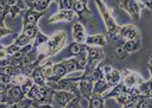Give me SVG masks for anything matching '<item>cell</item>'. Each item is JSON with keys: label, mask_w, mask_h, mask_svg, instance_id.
<instances>
[{"label": "cell", "mask_w": 152, "mask_h": 108, "mask_svg": "<svg viewBox=\"0 0 152 108\" xmlns=\"http://www.w3.org/2000/svg\"><path fill=\"white\" fill-rule=\"evenodd\" d=\"M127 55H128V53L126 52V50H125V47L122 46V44L119 45V46L115 49V56H116L119 59H124V58H126Z\"/></svg>", "instance_id": "836d02e7"}, {"label": "cell", "mask_w": 152, "mask_h": 108, "mask_svg": "<svg viewBox=\"0 0 152 108\" xmlns=\"http://www.w3.org/2000/svg\"><path fill=\"white\" fill-rule=\"evenodd\" d=\"M119 7L127 14H129V17L135 21L140 20L142 6L139 4L138 0H119Z\"/></svg>", "instance_id": "52a82bcc"}, {"label": "cell", "mask_w": 152, "mask_h": 108, "mask_svg": "<svg viewBox=\"0 0 152 108\" xmlns=\"http://www.w3.org/2000/svg\"><path fill=\"white\" fill-rule=\"evenodd\" d=\"M106 43H107V37H106V34H103V33L87 36L86 42H84V44L88 45V46H99V47L104 46Z\"/></svg>", "instance_id": "d6986e66"}, {"label": "cell", "mask_w": 152, "mask_h": 108, "mask_svg": "<svg viewBox=\"0 0 152 108\" xmlns=\"http://www.w3.org/2000/svg\"><path fill=\"white\" fill-rule=\"evenodd\" d=\"M33 108H53V106L51 103H44V104H37V103H32Z\"/></svg>", "instance_id": "d590c367"}, {"label": "cell", "mask_w": 152, "mask_h": 108, "mask_svg": "<svg viewBox=\"0 0 152 108\" xmlns=\"http://www.w3.org/2000/svg\"><path fill=\"white\" fill-rule=\"evenodd\" d=\"M88 108H104V99L101 95H95L93 94L88 99Z\"/></svg>", "instance_id": "603a6c76"}, {"label": "cell", "mask_w": 152, "mask_h": 108, "mask_svg": "<svg viewBox=\"0 0 152 108\" xmlns=\"http://www.w3.org/2000/svg\"><path fill=\"white\" fill-rule=\"evenodd\" d=\"M55 90L49 87L48 84L39 87V96L37 99V101H34L33 103L37 104H44V103H52V96H53Z\"/></svg>", "instance_id": "9a60e30c"}, {"label": "cell", "mask_w": 152, "mask_h": 108, "mask_svg": "<svg viewBox=\"0 0 152 108\" xmlns=\"http://www.w3.org/2000/svg\"><path fill=\"white\" fill-rule=\"evenodd\" d=\"M147 68H148V71L151 74V77H152V53L148 57V61H147Z\"/></svg>", "instance_id": "74e56055"}, {"label": "cell", "mask_w": 152, "mask_h": 108, "mask_svg": "<svg viewBox=\"0 0 152 108\" xmlns=\"http://www.w3.org/2000/svg\"><path fill=\"white\" fill-rule=\"evenodd\" d=\"M68 43V33L63 30L55 32L51 37H49L45 46H46V57L55 56L59 51H62Z\"/></svg>", "instance_id": "3957f363"}, {"label": "cell", "mask_w": 152, "mask_h": 108, "mask_svg": "<svg viewBox=\"0 0 152 108\" xmlns=\"http://www.w3.org/2000/svg\"><path fill=\"white\" fill-rule=\"evenodd\" d=\"M122 46L125 47V50H126L127 53L138 52L142 47V45H141V37L135 38V39H132V40H125L122 43Z\"/></svg>", "instance_id": "ffe728a7"}, {"label": "cell", "mask_w": 152, "mask_h": 108, "mask_svg": "<svg viewBox=\"0 0 152 108\" xmlns=\"http://www.w3.org/2000/svg\"><path fill=\"white\" fill-rule=\"evenodd\" d=\"M96 6H97V9L102 17V20L104 23V27H106V32H107V36L114 42V40H118V36H119V31H120V25L116 23L115 18L113 17L112 12L109 11V8L107 7V5L102 1V0H94Z\"/></svg>", "instance_id": "6da1fadb"}, {"label": "cell", "mask_w": 152, "mask_h": 108, "mask_svg": "<svg viewBox=\"0 0 152 108\" xmlns=\"http://www.w3.org/2000/svg\"><path fill=\"white\" fill-rule=\"evenodd\" d=\"M31 78L33 80L34 84H37V85H39V87H43V85L46 84V80H45L44 74H43V71H42L40 64L37 65V66L32 70V72H31Z\"/></svg>", "instance_id": "44dd1931"}, {"label": "cell", "mask_w": 152, "mask_h": 108, "mask_svg": "<svg viewBox=\"0 0 152 108\" xmlns=\"http://www.w3.org/2000/svg\"><path fill=\"white\" fill-rule=\"evenodd\" d=\"M45 14V12H38L36 9L27 8L24 12L23 15V27L31 26V25H38L39 19Z\"/></svg>", "instance_id": "4fadbf2b"}, {"label": "cell", "mask_w": 152, "mask_h": 108, "mask_svg": "<svg viewBox=\"0 0 152 108\" xmlns=\"http://www.w3.org/2000/svg\"><path fill=\"white\" fill-rule=\"evenodd\" d=\"M75 81L78 82V93L82 99H89L93 95V85L94 82L90 78V76H86L82 72H78L77 76L74 77Z\"/></svg>", "instance_id": "ba28073f"}, {"label": "cell", "mask_w": 152, "mask_h": 108, "mask_svg": "<svg viewBox=\"0 0 152 108\" xmlns=\"http://www.w3.org/2000/svg\"><path fill=\"white\" fill-rule=\"evenodd\" d=\"M119 36L124 40H132V39L139 38L140 37V32H139V30H138V27L135 25L128 24V25H124V26L120 27Z\"/></svg>", "instance_id": "5bb4252c"}, {"label": "cell", "mask_w": 152, "mask_h": 108, "mask_svg": "<svg viewBox=\"0 0 152 108\" xmlns=\"http://www.w3.org/2000/svg\"><path fill=\"white\" fill-rule=\"evenodd\" d=\"M145 7H147L150 11H152V0H140Z\"/></svg>", "instance_id": "8d00e7d4"}, {"label": "cell", "mask_w": 152, "mask_h": 108, "mask_svg": "<svg viewBox=\"0 0 152 108\" xmlns=\"http://www.w3.org/2000/svg\"><path fill=\"white\" fill-rule=\"evenodd\" d=\"M86 38H87L86 26L82 23H80L78 20L75 21L72 24V39H74V42L80 43V44H84Z\"/></svg>", "instance_id": "2e32d148"}, {"label": "cell", "mask_w": 152, "mask_h": 108, "mask_svg": "<svg viewBox=\"0 0 152 108\" xmlns=\"http://www.w3.org/2000/svg\"><path fill=\"white\" fill-rule=\"evenodd\" d=\"M52 2V0H36L32 5H31V9H36L38 12H45L46 8L49 7V5Z\"/></svg>", "instance_id": "d4e9b609"}, {"label": "cell", "mask_w": 152, "mask_h": 108, "mask_svg": "<svg viewBox=\"0 0 152 108\" xmlns=\"http://www.w3.org/2000/svg\"><path fill=\"white\" fill-rule=\"evenodd\" d=\"M76 18V14L72 9H59L58 12H56L55 14H52L46 23L48 24H55V23H59V21H68V23H72Z\"/></svg>", "instance_id": "7c38bea8"}, {"label": "cell", "mask_w": 152, "mask_h": 108, "mask_svg": "<svg viewBox=\"0 0 152 108\" xmlns=\"http://www.w3.org/2000/svg\"><path fill=\"white\" fill-rule=\"evenodd\" d=\"M81 100H82V97H81V95H76L64 108H77L80 104H81Z\"/></svg>", "instance_id": "d6a6232c"}, {"label": "cell", "mask_w": 152, "mask_h": 108, "mask_svg": "<svg viewBox=\"0 0 152 108\" xmlns=\"http://www.w3.org/2000/svg\"><path fill=\"white\" fill-rule=\"evenodd\" d=\"M102 69H103V78L106 80V82L110 88H113L114 85L121 82V71L114 69L110 64H103Z\"/></svg>", "instance_id": "30bf717a"}, {"label": "cell", "mask_w": 152, "mask_h": 108, "mask_svg": "<svg viewBox=\"0 0 152 108\" xmlns=\"http://www.w3.org/2000/svg\"><path fill=\"white\" fill-rule=\"evenodd\" d=\"M6 94H7V103L8 106L17 102V101H20L25 97V94L24 91L21 90V87L18 85V84H13L8 90H6Z\"/></svg>", "instance_id": "e0dca14e"}, {"label": "cell", "mask_w": 152, "mask_h": 108, "mask_svg": "<svg viewBox=\"0 0 152 108\" xmlns=\"http://www.w3.org/2000/svg\"><path fill=\"white\" fill-rule=\"evenodd\" d=\"M76 95L69 91L64 90H55L53 96H52V106L53 108H64Z\"/></svg>", "instance_id": "8fae6325"}, {"label": "cell", "mask_w": 152, "mask_h": 108, "mask_svg": "<svg viewBox=\"0 0 152 108\" xmlns=\"http://www.w3.org/2000/svg\"><path fill=\"white\" fill-rule=\"evenodd\" d=\"M84 50H86V44H80V43H76V42H71L68 45V53H69L70 57L77 56L78 53H81Z\"/></svg>", "instance_id": "cb8c5ba5"}, {"label": "cell", "mask_w": 152, "mask_h": 108, "mask_svg": "<svg viewBox=\"0 0 152 108\" xmlns=\"http://www.w3.org/2000/svg\"><path fill=\"white\" fill-rule=\"evenodd\" d=\"M86 50H87V64H86V69L82 71V74L86 76H90L93 70L104 59L106 55H104L103 49L99 47V46L86 45Z\"/></svg>", "instance_id": "7a4b0ae2"}, {"label": "cell", "mask_w": 152, "mask_h": 108, "mask_svg": "<svg viewBox=\"0 0 152 108\" xmlns=\"http://www.w3.org/2000/svg\"><path fill=\"white\" fill-rule=\"evenodd\" d=\"M49 87H51L53 90H64L72 93L75 95H80L78 93V82L75 81L74 77H63L56 82H46Z\"/></svg>", "instance_id": "8992f818"}, {"label": "cell", "mask_w": 152, "mask_h": 108, "mask_svg": "<svg viewBox=\"0 0 152 108\" xmlns=\"http://www.w3.org/2000/svg\"><path fill=\"white\" fill-rule=\"evenodd\" d=\"M25 96H26L27 99L32 100L33 102H34V101H37V99H38V96H39V85L33 84V87L28 90V93H27Z\"/></svg>", "instance_id": "f546056e"}, {"label": "cell", "mask_w": 152, "mask_h": 108, "mask_svg": "<svg viewBox=\"0 0 152 108\" xmlns=\"http://www.w3.org/2000/svg\"><path fill=\"white\" fill-rule=\"evenodd\" d=\"M57 4H58L59 9H71L74 0H58Z\"/></svg>", "instance_id": "1f68e13d"}, {"label": "cell", "mask_w": 152, "mask_h": 108, "mask_svg": "<svg viewBox=\"0 0 152 108\" xmlns=\"http://www.w3.org/2000/svg\"><path fill=\"white\" fill-rule=\"evenodd\" d=\"M6 57H8V53L6 51V46H4L2 44H0V59H4Z\"/></svg>", "instance_id": "e575fe53"}, {"label": "cell", "mask_w": 152, "mask_h": 108, "mask_svg": "<svg viewBox=\"0 0 152 108\" xmlns=\"http://www.w3.org/2000/svg\"><path fill=\"white\" fill-rule=\"evenodd\" d=\"M77 108H83V107H82V106H81V104H80V106H78V107H77Z\"/></svg>", "instance_id": "b9f144b4"}, {"label": "cell", "mask_w": 152, "mask_h": 108, "mask_svg": "<svg viewBox=\"0 0 152 108\" xmlns=\"http://www.w3.org/2000/svg\"><path fill=\"white\" fill-rule=\"evenodd\" d=\"M52 1H56V2H57V1H58V0H52Z\"/></svg>", "instance_id": "7bdbcfd3"}, {"label": "cell", "mask_w": 152, "mask_h": 108, "mask_svg": "<svg viewBox=\"0 0 152 108\" xmlns=\"http://www.w3.org/2000/svg\"><path fill=\"white\" fill-rule=\"evenodd\" d=\"M137 102H138V100H135V101H133V102H131V103H127V104L122 106V108H137Z\"/></svg>", "instance_id": "f35d334b"}, {"label": "cell", "mask_w": 152, "mask_h": 108, "mask_svg": "<svg viewBox=\"0 0 152 108\" xmlns=\"http://www.w3.org/2000/svg\"><path fill=\"white\" fill-rule=\"evenodd\" d=\"M32 103H33V101L25 96L23 100L17 101V102L10 104L8 108H30V107H32Z\"/></svg>", "instance_id": "83f0119b"}, {"label": "cell", "mask_w": 152, "mask_h": 108, "mask_svg": "<svg viewBox=\"0 0 152 108\" xmlns=\"http://www.w3.org/2000/svg\"><path fill=\"white\" fill-rule=\"evenodd\" d=\"M48 39H49V36L44 34V33L39 30L38 33H37V36H36V38H34L33 42H32V46H34V47H40L42 45H44V44L48 42Z\"/></svg>", "instance_id": "4316f807"}, {"label": "cell", "mask_w": 152, "mask_h": 108, "mask_svg": "<svg viewBox=\"0 0 152 108\" xmlns=\"http://www.w3.org/2000/svg\"><path fill=\"white\" fill-rule=\"evenodd\" d=\"M34 1H36V0H24V2H25V5H26V7H28V8L31 7V5H32Z\"/></svg>", "instance_id": "ab89813d"}, {"label": "cell", "mask_w": 152, "mask_h": 108, "mask_svg": "<svg viewBox=\"0 0 152 108\" xmlns=\"http://www.w3.org/2000/svg\"><path fill=\"white\" fill-rule=\"evenodd\" d=\"M110 87L108 85V83L106 82L104 78H100L97 81L94 82V85H93V94L95 95H102L103 93H106Z\"/></svg>", "instance_id": "7402d4cb"}, {"label": "cell", "mask_w": 152, "mask_h": 108, "mask_svg": "<svg viewBox=\"0 0 152 108\" xmlns=\"http://www.w3.org/2000/svg\"><path fill=\"white\" fill-rule=\"evenodd\" d=\"M77 1H82V2H84V4H87V2H88V0H77Z\"/></svg>", "instance_id": "60d3db41"}, {"label": "cell", "mask_w": 152, "mask_h": 108, "mask_svg": "<svg viewBox=\"0 0 152 108\" xmlns=\"http://www.w3.org/2000/svg\"><path fill=\"white\" fill-rule=\"evenodd\" d=\"M26 9L24 0H0V11L6 17L15 18L18 13Z\"/></svg>", "instance_id": "277c9868"}, {"label": "cell", "mask_w": 152, "mask_h": 108, "mask_svg": "<svg viewBox=\"0 0 152 108\" xmlns=\"http://www.w3.org/2000/svg\"><path fill=\"white\" fill-rule=\"evenodd\" d=\"M33 84H34V82H33V80H32L31 77H26V78H25V81L20 84L21 90L24 91V94H25V95H26V94L28 93V90L33 87Z\"/></svg>", "instance_id": "4dcf8cb0"}, {"label": "cell", "mask_w": 152, "mask_h": 108, "mask_svg": "<svg viewBox=\"0 0 152 108\" xmlns=\"http://www.w3.org/2000/svg\"><path fill=\"white\" fill-rule=\"evenodd\" d=\"M5 19H6V15L4 13L0 14V38L2 37H6L7 34H11L12 31L11 28H8L6 25H5Z\"/></svg>", "instance_id": "f1b7e54d"}, {"label": "cell", "mask_w": 152, "mask_h": 108, "mask_svg": "<svg viewBox=\"0 0 152 108\" xmlns=\"http://www.w3.org/2000/svg\"><path fill=\"white\" fill-rule=\"evenodd\" d=\"M38 31H39L38 25H31V26H26V27H23V28H21V32H23L24 34H26L31 40H33V39L36 38Z\"/></svg>", "instance_id": "484cf974"}, {"label": "cell", "mask_w": 152, "mask_h": 108, "mask_svg": "<svg viewBox=\"0 0 152 108\" xmlns=\"http://www.w3.org/2000/svg\"><path fill=\"white\" fill-rule=\"evenodd\" d=\"M63 62L65 64V68H66L68 74H71V72H82L86 69V64H87V50L82 51L77 56L69 57L68 59H63Z\"/></svg>", "instance_id": "5b68a950"}, {"label": "cell", "mask_w": 152, "mask_h": 108, "mask_svg": "<svg viewBox=\"0 0 152 108\" xmlns=\"http://www.w3.org/2000/svg\"><path fill=\"white\" fill-rule=\"evenodd\" d=\"M121 82L126 88H137L144 82V78L131 69H124L121 71Z\"/></svg>", "instance_id": "9c48e42d"}, {"label": "cell", "mask_w": 152, "mask_h": 108, "mask_svg": "<svg viewBox=\"0 0 152 108\" xmlns=\"http://www.w3.org/2000/svg\"><path fill=\"white\" fill-rule=\"evenodd\" d=\"M66 75H68V71H66L65 64L63 61H61L56 64H52V75L46 82H56V81L65 77Z\"/></svg>", "instance_id": "ac0fdd59"}]
</instances>
